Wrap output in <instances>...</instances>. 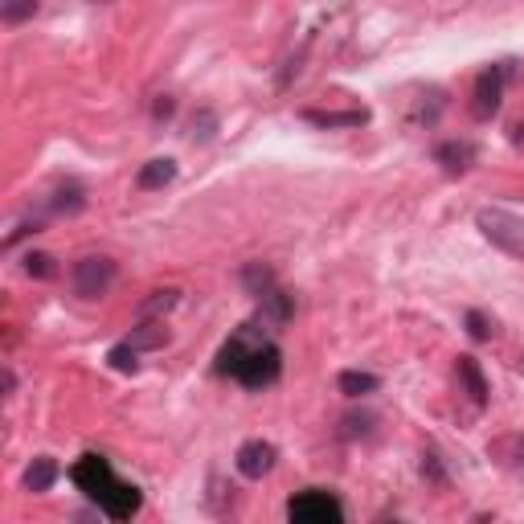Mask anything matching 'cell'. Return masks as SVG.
<instances>
[{
    "label": "cell",
    "instance_id": "obj_1",
    "mask_svg": "<svg viewBox=\"0 0 524 524\" xmlns=\"http://www.w3.org/2000/svg\"><path fill=\"white\" fill-rule=\"evenodd\" d=\"M70 475H74V484L91 496L111 520H131V516L140 512V488L123 484L103 455H82Z\"/></svg>",
    "mask_w": 524,
    "mask_h": 524
},
{
    "label": "cell",
    "instance_id": "obj_2",
    "mask_svg": "<svg viewBox=\"0 0 524 524\" xmlns=\"http://www.w3.org/2000/svg\"><path fill=\"white\" fill-rule=\"evenodd\" d=\"M283 369V357H279V348L275 344H254L250 340V328H242L226 348H222V357H217V373H230L238 377L242 385L258 389V385H271Z\"/></svg>",
    "mask_w": 524,
    "mask_h": 524
},
{
    "label": "cell",
    "instance_id": "obj_3",
    "mask_svg": "<svg viewBox=\"0 0 524 524\" xmlns=\"http://www.w3.org/2000/svg\"><path fill=\"white\" fill-rule=\"evenodd\" d=\"M475 226H479V234H484L492 246H500L504 254H524V217H516L508 209H479Z\"/></svg>",
    "mask_w": 524,
    "mask_h": 524
},
{
    "label": "cell",
    "instance_id": "obj_4",
    "mask_svg": "<svg viewBox=\"0 0 524 524\" xmlns=\"http://www.w3.org/2000/svg\"><path fill=\"white\" fill-rule=\"evenodd\" d=\"M70 283H74V295L78 299H103L115 283V262L111 258H82L74 262V271H70Z\"/></svg>",
    "mask_w": 524,
    "mask_h": 524
},
{
    "label": "cell",
    "instance_id": "obj_5",
    "mask_svg": "<svg viewBox=\"0 0 524 524\" xmlns=\"http://www.w3.org/2000/svg\"><path fill=\"white\" fill-rule=\"evenodd\" d=\"M287 516L299 524H328V520H344V508L328 492H303L287 504Z\"/></svg>",
    "mask_w": 524,
    "mask_h": 524
},
{
    "label": "cell",
    "instance_id": "obj_6",
    "mask_svg": "<svg viewBox=\"0 0 524 524\" xmlns=\"http://www.w3.org/2000/svg\"><path fill=\"white\" fill-rule=\"evenodd\" d=\"M500 95H504V70L500 66H492V70H484L475 78V103H471V111H475V119H492L496 111H500Z\"/></svg>",
    "mask_w": 524,
    "mask_h": 524
},
{
    "label": "cell",
    "instance_id": "obj_7",
    "mask_svg": "<svg viewBox=\"0 0 524 524\" xmlns=\"http://www.w3.org/2000/svg\"><path fill=\"white\" fill-rule=\"evenodd\" d=\"M238 471L246 475V479H262L271 467H275V447L271 443H262V439H250V443H242L238 447Z\"/></svg>",
    "mask_w": 524,
    "mask_h": 524
},
{
    "label": "cell",
    "instance_id": "obj_8",
    "mask_svg": "<svg viewBox=\"0 0 524 524\" xmlns=\"http://www.w3.org/2000/svg\"><path fill=\"white\" fill-rule=\"evenodd\" d=\"M459 381L467 385L475 410H484L488 406V381H484V373H479V365L471 357H459Z\"/></svg>",
    "mask_w": 524,
    "mask_h": 524
},
{
    "label": "cell",
    "instance_id": "obj_9",
    "mask_svg": "<svg viewBox=\"0 0 524 524\" xmlns=\"http://www.w3.org/2000/svg\"><path fill=\"white\" fill-rule=\"evenodd\" d=\"M54 479H58V467H54V459H46V455H41V459H33V467L25 471V488H29V492H50V484H54Z\"/></svg>",
    "mask_w": 524,
    "mask_h": 524
},
{
    "label": "cell",
    "instance_id": "obj_10",
    "mask_svg": "<svg viewBox=\"0 0 524 524\" xmlns=\"http://www.w3.org/2000/svg\"><path fill=\"white\" fill-rule=\"evenodd\" d=\"M434 156H439V164H443L447 172H463V168H471L475 148H471V144H455V140H451V144H443Z\"/></svg>",
    "mask_w": 524,
    "mask_h": 524
},
{
    "label": "cell",
    "instance_id": "obj_11",
    "mask_svg": "<svg viewBox=\"0 0 524 524\" xmlns=\"http://www.w3.org/2000/svg\"><path fill=\"white\" fill-rule=\"evenodd\" d=\"M172 177H177V164H172V160H152V164L140 168V189H160Z\"/></svg>",
    "mask_w": 524,
    "mask_h": 524
},
{
    "label": "cell",
    "instance_id": "obj_12",
    "mask_svg": "<svg viewBox=\"0 0 524 524\" xmlns=\"http://www.w3.org/2000/svg\"><path fill=\"white\" fill-rule=\"evenodd\" d=\"M308 119L312 123H320V127H357V123H365V111H308Z\"/></svg>",
    "mask_w": 524,
    "mask_h": 524
},
{
    "label": "cell",
    "instance_id": "obj_13",
    "mask_svg": "<svg viewBox=\"0 0 524 524\" xmlns=\"http://www.w3.org/2000/svg\"><path fill=\"white\" fill-rule=\"evenodd\" d=\"M340 389L348 393V398H361V393H373V389H377V377L348 369V373H340Z\"/></svg>",
    "mask_w": 524,
    "mask_h": 524
},
{
    "label": "cell",
    "instance_id": "obj_14",
    "mask_svg": "<svg viewBox=\"0 0 524 524\" xmlns=\"http://www.w3.org/2000/svg\"><path fill=\"white\" fill-rule=\"evenodd\" d=\"M164 340H168L164 324H140V332H131V340H127V344H136V348H160Z\"/></svg>",
    "mask_w": 524,
    "mask_h": 524
},
{
    "label": "cell",
    "instance_id": "obj_15",
    "mask_svg": "<svg viewBox=\"0 0 524 524\" xmlns=\"http://www.w3.org/2000/svg\"><path fill=\"white\" fill-rule=\"evenodd\" d=\"M136 353H140V348L136 344H119V348H111V365L119 369V373H136Z\"/></svg>",
    "mask_w": 524,
    "mask_h": 524
},
{
    "label": "cell",
    "instance_id": "obj_16",
    "mask_svg": "<svg viewBox=\"0 0 524 524\" xmlns=\"http://www.w3.org/2000/svg\"><path fill=\"white\" fill-rule=\"evenodd\" d=\"M467 332H471L475 340H492V336H496V324H492L484 312H467Z\"/></svg>",
    "mask_w": 524,
    "mask_h": 524
},
{
    "label": "cell",
    "instance_id": "obj_17",
    "mask_svg": "<svg viewBox=\"0 0 524 524\" xmlns=\"http://www.w3.org/2000/svg\"><path fill=\"white\" fill-rule=\"evenodd\" d=\"M33 13H37V0H5V21H9V25L25 21V17H33Z\"/></svg>",
    "mask_w": 524,
    "mask_h": 524
},
{
    "label": "cell",
    "instance_id": "obj_18",
    "mask_svg": "<svg viewBox=\"0 0 524 524\" xmlns=\"http://www.w3.org/2000/svg\"><path fill=\"white\" fill-rule=\"evenodd\" d=\"M25 271L37 275V279H50V275H54V258H50V254H29V258H25Z\"/></svg>",
    "mask_w": 524,
    "mask_h": 524
},
{
    "label": "cell",
    "instance_id": "obj_19",
    "mask_svg": "<svg viewBox=\"0 0 524 524\" xmlns=\"http://www.w3.org/2000/svg\"><path fill=\"white\" fill-rule=\"evenodd\" d=\"M172 303H177V291H156L144 308H140V316H152V312H168Z\"/></svg>",
    "mask_w": 524,
    "mask_h": 524
}]
</instances>
